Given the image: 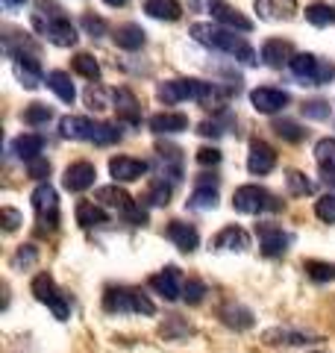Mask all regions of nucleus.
<instances>
[{
  "mask_svg": "<svg viewBox=\"0 0 335 353\" xmlns=\"http://www.w3.org/2000/svg\"><path fill=\"white\" fill-rule=\"evenodd\" d=\"M32 27H36L41 36H48V41H53L56 48H74L77 44V30L68 18H65V9L53 0H39L36 12H32Z\"/></svg>",
  "mask_w": 335,
  "mask_h": 353,
  "instance_id": "obj_1",
  "label": "nucleus"
},
{
  "mask_svg": "<svg viewBox=\"0 0 335 353\" xmlns=\"http://www.w3.org/2000/svg\"><path fill=\"white\" fill-rule=\"evenodd\" d=\"M192 36L206 44V48H215V50H223L230 53V57H236L241 62H256V53L247 41L241 36H236L232 30L227 27H212V24H192Z\"/></svg>",
  "mask_w": 335,
  "mask_h": 353,
  "instance_id": "obj_2",
  "label": "nucleus"
},
{
  "mask_svg": "<svg viewBox=\"0 0 335 353\" xmlns=\"http://www.w3.org/2000/svg\"><path fill=\"white\" fill-rule=\"evenodd\" d=\"M103 309L112 315H127V312H139V315H153L156 306L141 289H127V285H109L103 294Z\"/></svg>",
  "mask_w": 335,
  "mask_h": 353,
  "instance_id": "obj_3",
  "label": "nucleus"
},
{
  "mask_svg": "<svg viewBox=\"0 0 335 353\" xmlns=\"http://www.w3.org/2000/svg\"><path fill=\"white\" fill-rule=\"evenodd\" d=\"M232 206L244 215L279 212V209H283V203H279L267 189H262V185H241V189H236V194H232Z\"/></svg>",
  "mask_w": 335,
  "mask_h": 353,
  "instance_id": "obj_4",
  "label": "nucleus"
},
{
  "mask_svg": "<svg viewBox=\"0 0 335 353\" xmlns=\"http://www.w3.org/2000/svg\"><path fill=\"white\" fill-rule=\"evenodd\" d=\"M32 209L39 215V236H48L59 227V201H56V189L50 183H41L36 192H32Z\"/></svg>",
  "mask_w": 335,
  "mask_h": 353,
  "instance_id": "obj_5",
  "label": "nucleus"
},
{
  "mask_svg": "<svg viewBox=\"0 0 335 353\" xmlns=\"http://www.w3.org/2000/svg\"><path fill=\"white\" fill-rule=\"evenodd\" d=\"M292 74L300 77V80H306L309 85H321V83H329L335 77V65H321L318 57H312V53H294L292 59Z\"/></svg>",
  "mask_w": 335,
  "mask_h": 353,
  "instance_id": "obj_6",
  "label": "nucleus"
},
{
  "mask_svg": "<svg viewBox=\"0 0 335 353\" xmlns=\"http://www.w3.org/2000/svg\"><path fill=\"white\" fill-rule=\"evenodd\" d=\"M250 103H253L256 112L274 115V112H279V109H285L288 103H292V97H288V92H283V88L262 85V88H253L250 92Z\"/></svg>",
  "mask_w": 335,
  "mask_h": 353,
  "instance_id": "obj_7",
  "label": "nucleus"
},
{
  "mask_svg": "<svg viewBox=\"0 0 335 353\" xmlns=\"http://www.w3.org/2000/svg\"><path fill=\"white\" fill-rule=\"evenodd\" d=\"M256 236H259L265 256H283L288 250V245H292V236L276 224H256Z\"/></svg>",
  "mask_w": 335,
  "mask_h": 353,
  "instance_id": "obj_8",
  "label": "nucleus"
},
{
  "mask_svg": "<svg viewBox=\"0 0 335 353\" xmlns=\"http://www.w3.org/2000/svg\"><path fill=\"white\" fill-rule=\"evenodd\" d=\"M209 12H212V18H215L218 24H223L227 30H238V32H250V30H253V21L244 18L236 6L227 3V0H212V3H209Z\"/></svg>",
  "mask_w": 335,
  "mask_h": 353,
  "instance_id": "obj_9",
  "label": "nucleus"
},
{
  "mask_svg": "<svg viewBox=\"0 0 335 353\" xmlns=\"http://www.w3.org/2000/svg\"><path fill=\"white\" fill-rule=\"evenodd\" d=\"M94 176H97V168L92 162H71L68 168H65L62 183L68 192H85L94 185Z\"/></svg>",
  "mask_w": 335,
  "mask_h": 353,
  "instance_id": "obj_10",
  "label": "nucleus"
},
{
  "mask_svg": "<svg viewBox=\"0 0 335 353\" xmlns=\"http://www.w3.org/2000/svg\"><path fill=\"white\" fill-rule=\"evenodd\" d=\"M109 174L115 176V183H132L148 174V162L132 159V157H115V159H109Z\"/></svg>",
  "mask_w": 335,
  "mask_h": 353,
  "instance_id": "obj_11",
  "label": "nucleus"
},
{
  "mask_svg": "<svg viewBox=\"0 0 335 353\" xmlns=\"http://www.w3.org/2000/svg\"><path fill=\"white\" fill-rule=\"evenodd\" d=\"M197 94V80H165L159 83V88H156V97L165 103H183L188 101V97Z\"/></svg>",
  "mask_w": 335,
  "mask_h": 353,
  "instance_id": "obj_12",
  "label": "nucleus"
},
{
  "mask_svg": "<svg viewBox=\"0 0 335 353\" xmlns=\"http://www.w3.org/2000/svg\"><path fill=\"white\" fill-rule=\"evenodd\" d=\"M15 77L27 88H39L41 83V65L36 59V53H27V50H15Z\"/></svg>",
  "mask_w": 335,
  "mask_h": 353,
  "instance_id": "obj_13",
  "label": "nucleus"
},
{
  "mask_svg": "<svg viewBox=\"0 0 335 353\" xmlns=\"http://www.w3.org/2000/svg\"><path fill=\"white\" fill-rule=\"evenodd\" d=\"M276 168V153L267 141H253L247 153V171L250 174H271Z\"/></svg>",
  "mask_w": 335,
  "mask_h": 353,
  "instance_id": "obj_14",
  "label": "nucleus"
},
{
  "mask_svg": "<svg viewBox=\"0 0 335 353\" xmlns=\"http://www.w3.org/2000/svg\"><path fill=\"white\" fill-rule=\"evenodd\" d=\"M150 289L156 292V294H162L165 301H176V297L183 294V285H180V271L174 268H165V271H159V274H153L150 277Z\"/></svg>",
  "mask_w": 335,
  "mask_h": 353,
  "instance_id": "obj_15",
  "label": "nucleus"
},
{
  "mask_svg": "<svg viewBox=\"0 0 335 353\" xmlns=\"http://www.w3.org/2000/svg\"><path fill=\"white\" fill-rule=\"evenodd\" d=\"M294 59V48L292 41H283V39H271L262 44V62L271 65V68H283V65H292Z\"/></svg>",
  "mask_w": 335,
  "mask_h": 353,
  "instance_id": "obj_16",
  "label": "nucleus"
},
{
  "mask_svg": "<svg viewBox=\"0 0 335 353\" xmlns=\"http://www.w3.org/2000/svg\"><path fill=\"white\" fill-rule=\"evenodd\" d=\"M265 345H312L318 336H312V333H300V330H292V327H271V330H265Z\"/></svg>",
  "mask_w": 335,
  "mask_h": 353,
  "instance_id": "obj_17",
  "label": "nucleus"
},
{
  "mask_svg": "<svg viewBox=\"0 0 335 353\" xmlns=\"http://www.w3.org/2000/svg\"><path fill=\"white\" fill-rule=\"evenodd\" d=\"M218 318L223 324H227L230 330H250L253 327V312L247 306H241V303H236V301H230V303H223L221 306V312H218Z\"/></svg>",
  "mask_w": 335,
  "mask_h": 353,
  "instance_id": "obj_18",
  "label": "nucleus"
},
{
  "mask_svg": "<svg viewBox=\"0 0 335 353\" xmlns=\"http://www.w3.org/2000/svg\"><path fill=\"white\" fill-rule=\"evenodd\" d=\"M168 239H171L183 253H192L200 245L197 230L192 224H185V221H171V224H168Z\"/></svg>",
  "mask_w": 335,
  "mask_h": 353,
  "instance_id": "obj_19",
  "label": "nucleus"
},
{
  "mask_svg": "<svg viewBox=\"0 0 335 353\" xmlns=\"http://www.w3.org/2000/svg\"><path fill=\"white\" fill-rule=\"evenodd\" d=\"M150 130L156 136H174V132L188 130V115L183 112H159L150 118Z\"/></svg>",
  "mask_w": 335,
  "mask_h": 353,
  "instance_id": "obj_20",
  "label": "nucleus"
},
{
  "mask_svg": "<svg viewBox=\"0 0 335 353\" xmlns=\"http://www.w3.org/2000/svg\"><path fill=\"white\" fill-rule=\"evenodd\" d=\"M256 9L267 21H288L297 12V0H256Z\"/></svg>",
  "mask_w": 335,
  "mask_h": 353,
  "instance_id": "obj_21",
  "label": "nucleus"
},
{
  "mask_svg": "<svg viewBox=\"0 0 335 353\" xmlns=\"http://www.w3.org/2000/svg\"><path fill=\"white\" fill-rule=\"evenodd\" d=\"M315 159L321 165V174L327 185L335 189V139H321L315 145Z\"/></svg>",
  "mask_w": 335,
  "mask_h": 353,
  "instance_id": "obj_22",
  "label": "nucleus"
},
{
  "mask_svg": "<svg viewBox=\"0 0 335 353\" xmlns=\"http://www.w3.org/2000/svg\"><path fill=\"white\" fill-rule=\"evenodd\" d=\"M215 250H247L250 248V236L241 227H223L221 233L212 239Z\"/></svg>",
  "mask_w": 335,
  "mask_h": 353,
  "instance_id": "obj_23",
  "label": "nucleus"
},
{
  "mask_svg": "<svg viewBox=\"0 0 335 353\" xmlns=\"http://www.w3.org/2000/svg\"><path fill=\"white\" fill-rule=\"evenodd\" d=\"M59 132L65 139H74V141H80V139H88L92 141V132H94V124L88 118H80V115H65L59 121Z\"/></svg>",
  "mask_w": 335,
  "mask_h": 353,
  "instance_id": "obj_24",
  "label": "nucleus"
},
{
  "mask_svg": "<svg viewBox=\"0 0 335 353\" xmlns=\"http://www.w3.org/2000/svg\"><path fill=\"white\" fill-rule=\"evenodd\" d=\"M41 148H44V139L39 136V132H24V136H18L12 141V153H15L18 159H24V162L39 159Z\"/></svg>",
  "mask_w": 335,
  "mask_h": 353,
  "instance_id": "obj_25",
  "label": "nucleus"
},
{
  "mask_svg": "<svg viewBox=\"0 0 335 353\" xmlns=\"http://www.w3.org/2000/svg\"><path fill=\"white\" fill-rule=\"evenodd\" d=\"M227 97H230V92H227V88H221L218 83H200V80H197V94H194V101L203 103L206 109H221L223 103H227Z\"/></svg>",
  "mask_w": 335,
  "mask_h": 353,
  "instance_id": "obj_26",
  "label": "nucleus"
},
{
  "mask_svg": "<svg viewBox=\"0 0 335 353\" xmlns=\"http://www.w3.org/2000/svg\"><path fill=\"white\" fill-rule=\"evenodd\" d=\"M97 201L103 203V206H112V209H121V212H130L132 206V197L124 192V189H118V185H103V189H97Z\"/></svg>",
  "mask_w": 335,
  "mask_h": 353,
  "instance_id": "obj_27",
  "label": "nucleus"
},
{
  "mask_svg": "<svg viewBox=\"0 0 335 353\" xmlns=\"http://www.w3.org/2000/svg\"><path fill=\"white\" fill-rule=\"evenodd\" d=\"M159 162H162V176L171 174V180H180L183 176V157H180V148L174 145H159Z\"/></svg>",
  "mask_w": 335,
  "mask_h": 353,
  "instance_id": "obj_28",
  "label": "nucleus"
},
{
  "mask_svg": "<svg viewBox=\"0 0 335 353\" xmlns=\"http://www.w3.org/2000/svg\"><path fill=\"white\" fill-rule=\"evenodd\" d=\"M144 36H148V32H144L139 24H121L112 39H115V44L124 50H139L144 44Z\"/></svg>",
  "mask_w": 335,
  "mask_h": 353,
  "instance_id": "obj_29",
  "label": "nucleus"
},
{
  "mask_svg": "<svg viewBox=\"0 0 335 353\" xmlns=\"http://www.w3.org/2000/svg\"><path fill=\"white\" fill-rule=\"evenodd\" d=\"M144 12L150 18H159V21H180L183 6L176 3V0H148V3H144Z\"/></svg>",
  "mask_w": 335,
  "mask_h": 353,
  "instance_id": "obj_30",
  "label": "nucleus"
},
{
  "mask_svg": "<svg viewBox=\"0 0 335 353\" xmlns=\"http://www.w3.org/2000/svg\"><path fill=\"white\" fill-rule=\"evenodd\" d=\"M48 88H50L56 97H59L62 103H74V97H77L71 77L65 74V71H50V74H48Z\"/></svg>",
  "mask_w": 335,
  "mask_h": 353,
  "instance_id": "obj_31",
  "label": "nucleus"
},
{
  "mask_svg": "<svg viewBox=\"0 0 335 353\" xmlns=\"http://www.w3.org/2000/svg\"><path fill=\"white\" fill-rule=\"evenodd\" d=\"M115 109H118V115L124 121L139 124V101H136V94H132L130 88H118L115 92Z\"/></svg>",
  "mask_w": 335,
  "mask_h": 353,
  "instance_id": "obj_32",
  "label": "nucleus"
},
{
  "mask_svg": "<svg viewBox=\"0 0 335 353\" xmlns=\"http://www.w3.org/2000/svg\"><path fill=\"white\" fill-rule=\"evenodd\" d=\"M159 333H162V339L165 341H180V339H188L194 333V327L192 324H185L180 315H168L165 318V324L159 327Z\"/></svg>",
  "mask_w": 335,
  "mask_h": 353,
  "instance_id": "obj_33",
  "label": "nucleus"
},
{
  "mask_svg": "<svg viewBox=\"0 0 335 353\" xmlns=\"http://www.w3.org/2000/svg\"><path fill=\"white\" fill-rule=\"evenodd\" d=\"M32 294H36V301L39 303H56V301H59V292H56V283H53V277H50V274L48 271H44V274H39V277L36 280H32Z\"/></svg>",
  "mask_w": 335,
  "mask_h": 353,
  "instance_id": "obj_34",
  "label": "nucleus"
},
{
  "mask_svg": "<svg viewBox=\"0 0 335 353\" xmlns=\"http://www.w3.org/2000/svg\"><path fill=\"white\" fill-rule=\"evenodd\" d=\"M77 224L85 227V230L88 227H97V224H106V212L97 203L80 201V203H77Z\"/></svg>",
  "mask_w": 335,
  "mask_h": 353,
  "instance_id": "obj_35",
  "label": "nucleus"
},
{
  "mask_svg": "<svg viewBox=\"0 0 335 353\" xmlns=\"http://www.w3.org/2000/svg\"><path fill=\"white\" fill-rule=\"evenodd\" d=\"M71 65H74L77 74L85 77V80H92V83L100 80V65H97V59L92 57V53H77V57L71 59Z\"/></svg>",
  "mask_w": 335,
  "mask_h": 353,
  "instance_id": "obj_36",
  "label": "nucleus"
},
{
  "mask_svg": "<svg viewBox=\"0 0 335 353\" xmlns=\"http://www.w3.org/2000/svg\"><path fill=\"white\" fill-rule=\"evenodd\" d=\"M306 21L315 27H329V24H335V6L312 3V6H306Z\"/></svg>",
  "mask_w": 335,
  "mask_h": 353,
  "instance_id": "obj_37",
  "label": "nucleus"
},
{
  "mask_svg": "<svg viewBox=\"0 0 335 353\" xmlns=\"http://www.w3.org/2000/svg\"><path fill=\"white\" fill-rule=\"evenodd\" d=\"M285 183H288V192H292L294 197H306V194L315 192V183H312L303 171H288Z\"/></svg>",
  "mask_w": 335,
  "mask_h": 353,
  "instance_id": "obj_38",
  "label": "nucleus"
},
{
  "mask_svg": "<svg viewBox=\"0 0 335 353\" xmlns=\"http://www.w3.org/2000/svg\"><path fill=\"white\" fill-rule=\"evenodd\" d=\"M303 271H306L315 283H329V280H335V265H329V262L306 259V262H303Z\"/></svg>",
  "mask_w": 335,
  "mask_h": 353,
  "instance_id": "obj_39",
  "label": "nucleus"
},
{
  "mask_svg": "<svg viewBox=\"0 0 335 353\" xmlns=\"http://www.w3.org/2000/svg\"><path fill=\"white\" fill-rule=\"evenodd\" d=\"M148 203L150 206H168V203H171V183H165V176H159V180L150 183Z\"/></svg>",
  "mask_w": 335,
  "mask_h": 353,
  "instance_id": "obj_40",
  "label": "nucleus"
},
{
  "mask_svg": "<svg viewBox=\"0 0 335 353\" xmlns=\"http://www.w3.org/2000/svg\"><path fill=\"white\" fill-rule=\"evenodd\" d=\"M118 139H121V127L118 124H94V132H92L94 145L106 148V145H115Z\"/></svg>",
  "mask_w": 335,
  "mask_h": 353,
  "instance_id": "obj_41",
  "label": "nucleus"
},
{
  "mask_svg": "<svg viewBox=\"0 0 335 353\" xmlns=\"http://www.w3.org/2000/svg\"><path fill=\"white\" fill-rule=\"evenodd\" d=\"M36 259H39V250L36 248H32V245H21L15 256L9 259V265H12L15 271H24V268H30V265H36Z\"/></svg>",
  "mask_w": 335,
  "mask_h": 353,
  "instance_id": "obj_42",
  "label": "nucleus"
},
{
  "mask_svg": "<svg viewBox=\"0 0 335 353\" xmlns=\"http://www.w3.org/2000/svg\"><path fill=\"white\" fill-rule=\"evenodd\" d=\"M188 206L192 209H215L218 206V192L215 189H194V194H192V201H188Z\"/></svg>",
  "mask_w": 335,
  "mask_h": 353,
  "instance_id": "obj_43",
  "label": "nucleus"
},
{
  "mask_svg": "<svg viewBox=\"0 0 335 353\" xmlns=\"http://www.w3.org/2000/svg\"><path fill=\"white\" fill-rule=\"evenodd\" d=\"M274 130H276V136H283L285 141H300V139L306 136V130H300V124H297V121H288V118L276 121V124H274Z\"/></svg>",
  "mask_w": 335,
  "mask_h": 353,
  "instance_id": "obj_44",
  "label": "nucleus"
},
{
  "mask_svg": "<svg viewBox=\"0 0 335 353\" xmlns=\"http://www.w3.org/2000/svg\"><path fill=\"white\" fill-rule=\"evenodd\" d=\"M24 121L30 127H39V124H48L50 121V106H44V103H30L24 109Z\"/></svg>",
  "mask_w": 335,
  "mask_h": 353,
  "instance_id": "obj_45",
  "label": "nucleus"
},
{
  "mask_svg": "<svg viewBox=\"0 0 335 353\" xmlns=\"http://www.w3.org/2000/svg\"><path fill=\"white\" fill-rule=\"evenodd\" d=\"M315 215L323 221V224H335V194H323L315 203Z\"/></svg>",
  "mask_w": 335,
  "mask_h": 353,
  "instance_id": "obj_46",
  "label": "nucleus"
},
{
  "mask_svg": "<svg viewBox=\"0 0 335 353\" xmlns=\"http://www.w3.org/2000/svg\"><path fill=\"white\" fill-rule=\"evenodd\" d=\"M85 103L92 106V109H106L109 106V101H106V92L100 88V83H92L85 88Z\"/></svg>",
  "mask_w": 335,
  "mask_h": 353,
  "instance_id": "obj_47",
  "label": "nucleus"
},
{
  "mask_svg": "<svg viewBox=\"0 0 335 353\" xmlns=\"http://www.w3.org/2000/svg\"><path fill=\"white\" fill-rule=\"evenodd\" d=\"M0 224H3L6 233H12V230H18L21 224H24V215H21L18 209H9V206H3V209H0Z\"/></svg>",
  "mask_w": 335,
  "mask_h": 353,
  "instance_id": "obj_48",
  "label": "nucleus"
},
{
  "mask_svg": "<svg viewBox=\"0 0 335 353\" xmlns=\"http://www.w3.org/2000/svg\"><path fill=\"white\" fill-rule=\"evenodd\" d=\"M83 30L92 39H100V36H106V21L97 18V15H83Z\"/></svg>",
  "mask_w": 335,
  "mask_h": 353,
  "instance_id": "obj_49",
  "label": "nucleus"
},
{
  "mask_svg": "<svg viewBox=\"0 0 335 353\" xmlns=\"http://www.w3.org/2000/svg\"><path fill=\"white\" fill-rule=\"evenodd\" d=\"M203 294H206V285L200 283V280H188L183 285V297H185L188 303H200V301H203Z\"/></svg>",
  "mask_w": 335,
  "mask_h": 353,
  "instance_id": "obj_50",
  "label": "nucleus"
},
{
  "mask_svg": "<svg viewBox=\"0 0 335 353\" xmlns=\"http://www.w3.org/2000/svg\"><path fill=\"white\" fill-rule=\"evenodd\" d=\"M27 174L32 176V180H44V176L50 174V162L48 159H32V162H27Z\"/></svg>",
  "mask_w": 335,
  "mask_h": 353,
  "instance_id": "obj_51",
  "label": "nucleus"
},
{
  "mask_svg": "<svg viewBox=\"0 0 335 353\" xmlns=\"http://www.w3.org/2000/svg\"><path fill=\"white\" fill-rule=\"evenodd\" d=\"M303 115L306 118H315V121H323L329 115V103H323V101H312L303 106Z\"/></svg>",
  "mask_w": 335,
  "mask_h": 353,
  "instance_id": "obj_52",
  "label": "nucleus"
},
{
  "mask_svg": "<svg viewBox=\"0 0 335 353\" xmlns=\"http://www.w3.org/2000/svg\"><path fill=\"white\" fill-rule=\"evenodd\" d=\"M197 162L200 165H218L221 162V150L218 148H200L197 150Z\"/></svg>",
  "mask_w": 335,
  "mask_h": 353,
  "instance_id": "obj_53",
  "label": "nucleus"
},
{
  "mask_svg": "<svg viewBox=\"0 0 335 353\" xmlns=\"http://www.w3.org/2000/svg\"><path fill=\"white\" fill-rule=\"evenodd\" d=\"M200 132H203V136H218V124H212V121H206V124H200Z\"/></svg>",
  "mask_w": 335,
  "mask_h": 353,
  "instance_id": "obj_54",
  "label": "nucleus"
},
{
  "mask_svg": "<svg viewBox=\"0 0 335 353\" xmlns=\"http://www.w3.org/2000/svg\"><path fill=\"white\" fill-rule=\"evenodd\" d=\"M103 3H109V6H124L127 0H103Z\"/></svg>",
  "mask_w": 335,
  "mask_h": 353,
  "instance_id": "obj_55",
  "label": "nucleus"
},
{
  "mask_svg": "<svg viewBox=\"0 0 335 353\" xmlns=\"http://www.w3.org/2000/svg\"><path fill=\"white\" fill-rule=\"evenodd\" d=\"M3 3H6V6H21L24 0H3Z\"/></svg>",
  "mask_w": 335,
  "mask_h": 353,
  "instance_id": "obj_56",
  "label": "nucleus"
}]
</instances>
